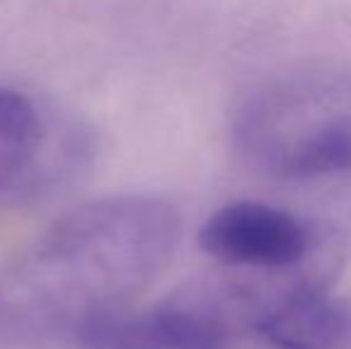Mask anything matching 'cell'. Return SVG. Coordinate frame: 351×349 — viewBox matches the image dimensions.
Masks as SVG:
<instances>
[{
  "label": "cell",
  "instance_id": "2",
  "mask_svg": "<svg viewBox=\"0 0 351 349\" xmlns=\"http://www.w3.org/2000/svg\"><path fill=\"white\" fill-rule=\"evenodd\" d=\"M251 170L275 180L351 173V67L282 72L254 86L232 117Z\"/></svg>",
  "mask_w": 351,
  "mask_h": 349
},
{
  "label": "cell",
  "instance_id": "6",
  "mask_svg": "<svg viewBox=\"0 0 351 349\" xmlns=\"http://www.w3.org/2000/svg\"><path fill=\"white\" fill-rule=\"evenodd\" d=\"M46 144V122L22 91L0 86V194L19 184L38 163Z\"/></svg>",
  "mask_w": 351,
  "mask_h": 349
},
{
  "label": "cell",
  "instance_id": "4",
  "mask_svg": "<svg viewBox=\"0 0 351 349\" xmlns=\"http://www.w3.org/2000/svg\"><path fill=\"white\" fill-rule=\"evenodd\" d=\"M199 247L239 273H289L330 249L315 225L285 208L258 201H232L208 215Z\"/></svg>",
  "mask_w": 351,
  "mask_h": 349
},
{
  "label": "cell",
  "instance_id": "5",
  "mask_svg": "<svg viewBox=\"0 0 351 349\" xmlns=\"http://www.w3.org/2000/svg\"><path fill=\"white\" fill-rule=\"evenodd\" d=\"M246 335L261 349H351V304L328 282L299 285L265 304Z\"/></svg>",
  "mask_w": 351,
  "mask_h": 349
},
{
  "label": "cell",
  "instance_id": "1",
  "mask_svg": "<svg viewBox=\"0 0 351 349\" xmlns=\"http://www.w3.org/2000/svg\"><path fill=\"white\" fill-rule=\"evenodd\" d=\"M180 213L153 196H108L62 215L0 268V349H74L136 304L177 252Z\"/></svg>",
  "mask_w": 351,
  "mask_h": 349
},
{
  "label": "cell",
  "instance_id": "3",
  "mask_svg": "<svg viewBox=\"0 0 351 349\" xmlns=\"http://www.w3.org/2000/svg\"><path fill=\"white\" fill-rule=\"evenodd\" d=\"M239 337L210 282L199 280L158 304L110 313L74 349H234Z\"/></svg>",
  "mask_w": 351,
  "mask_h": 349
}]
</instances>
